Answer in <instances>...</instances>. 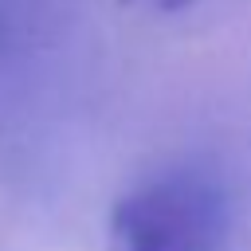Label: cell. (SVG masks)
<instances>
[{
  "instance_id": "7a4b0ae2",
  "label": "cell",
  "mask_w": 251,
  "mask_h": 251,
  "mask_svg": "<svg viewBox=\"0 0 251 251\" xmlns=\"http://www.w3.org/2000/svg\"><path fill=\"white\" fill-rule=\"evenodd\" d=\"M141 4H149V8H157V12H180V8H188L192 0H141Z\"/></svg>"
},
{
  "instance_id": "6da1fadb",
  "label": "cell",
  "mask_w": 251,
  "mask_h": 251,
  "mask_svg": "<svg viewBox=\"0 0 251 251\" xmlns=\"http://www.w3.org/2000/svg\"><path fill=\"white\" fill-rule=\"evenodd\" d=\"M227 188L200 169H165L118 196L106 251H227Z\"/></svg>"
}]
</instances>
